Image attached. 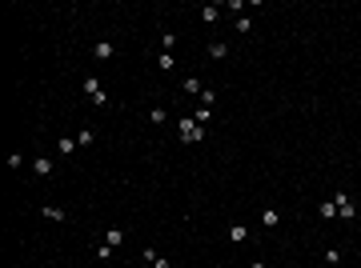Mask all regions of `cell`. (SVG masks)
<instances>
[{"label": "cell", "mask_w": 361, "mask_h": 268, "mask_svg": "<svg viewBox=\"0 0 361 268\" xmlns=\"http://www.w3.org/2000/svg\"><path fill=\"white\" fill-rule=\"evenodd\" d=\"M33 172H36V176H52V160H48V156H36Z\"/></svg>", "instance_id": "52a82bcc"}, {"label": "cell", "mask_w": 361, "mask_h": 268, "mask_svg": "<svg viewBox=\"0 0 361 268\" xmlns=\"http://www.w3.org/2000/svg\"><path fill=\"white\" fill-rule=\"evenodd\" d=\"M325 264H341V248H325Z\"/></svg>", "instance_id": "e0dca14e"}, {"label": "cell", "mask_w": 361, "mask_h": 268, "mask_svg": "<svg viewBox=\"0 0 361 268\" xmlns=\"http://www.w3.org/2000/svg\"><path fill=\"white\" fill-rule=\"evenodd\" d=\"M180 140H185V144L205 140V124H197V120H180Z\"/></svg>", "instance_id": "7a4b0ae2"}, {"label": "cell", "mask_w": 361, "mask_h": 268, "mask_svg": "<svg viewBox=\"0 0 361 268\" xmlns=\"http://www.w3.org/2000/svg\"><path fill=\"white\" fill-rule=\"evenodd\" d=\"M40 216H44V220H52V224H60V220H65V208H52V204H40Z\"/></svg>", "instance_id": "277c9868"}, {"label": "cell", "mask_w": 361, "mask_h": 268, "mask_svg": "<svg viewBox=\"0 0 361 268\" xmlns=\"http://www.w3.org/2000/svg\"><path fill=\"white\" fill-rule=\"evenodd\" d=\"M249 268H265V264H261V260H253V264H249Z\"/></svg>", "instance_id": "d6986e66"}, {"label": "cell", "mask_w": 361, "mask_h": 268, "mask_svg": "<svg viewBox=\"0 0 361 268\" xmlns=\"http://www.w3.org/2000/svg\"><path fill=\"white\" fill-rule=\"evenodd\" d=\"M185 92H189V96H201L205 88H201V80H197V76H185Z\"/></svg>", "instance_id": "8fae6325"}, {"label": "cell", "mask_w": 361, "mask_h": 268, "mask_svg": "<svg viewBox=\"0 0 361 268\" xmlns=\"http://www.w3.org/2000/svg\"><path fill=\"white\" fill-rule=\"evenodd\" d=\"M112 52H116L112 44H97V48H93V56H97V60H108V56H112Z\"/></svg>", "instance_id": "9a60e30c"}, {"label": "cell", "mask_w": 361, "mask_h": 268, "mask_svg": "<svg viewBox=\"0 0 361 268\" xmlns=\"http://www.w3.org/2000/svg\"><path fill=\"white\" fill-rule=\"evenodd\" d=\"M209 56H213V60H225V56H229V44L213 40V44H209Z\"/></svg>", "instance_id": "ba28073f"}, {"label": "cell", "mask_w": 361, "mask_h": 268, "mask_svg": "<svg viewBox=\"0 0 361 268\" xmlns=\"http://www.w3.org/2000/svg\"><path fill=\"white\" fill-rule=\"evenodd\" d=\"M76 144H80V148H88V144H97V132H93V128H80Z\"/></svg>", "instance_id": "7c38bea8"}, {"label": "cell", "mask_w": 361, "mask_h": 268, "mask_svg": "<svg viewBox=\"0 0 361 268\" xmlns=\"http://www.w3.org/2000/svg\"><path fill=\"white\" fill-rule=\"evenodd\" d=\"M153 268H169V260H165V256H157V260H153Z\"/></svg>", "instance_id": "ac0fdd59"}, {"label": "cell", "mask_w": 361, "mask_h": 268, "mask_svg": "<svg viewBox=\"0 0 361 268\" xmlns=\"http://www.w3.org/2000/svg\"><path fill=\"white\" fill-rule=\"evenodd\" d=\"M72 148H76V140H72V136H65V140H56V152H60V156H72Z\"/></svg>", "instance_id": "30bf717a"}, {"label": "cell", "mask_w": 361, "mask_h": 268, "mask_svg": "<svg viewBox=\"0 0 361 268\" xmlns=\"http://www.w3.org/2000/svg\"><path fill=\"white\" fill-rule=\"evenodd\" d=\"M157 64H161L165 72H173V68H177V60H173V52H161V56H157Z\"/></svg>", "instance_id": "5bb4252c"}, {"label": "cell", "mask_w": 361, "mask_h": 268, "mask_svg": "<svg viewBox=\"0 0 361 268\" xmlns=\"http://www.w3.org/2000/svg\"><path fill=\"white\" fill-rule=\"evenodd\" d=\"M261 224H265V228H277V224H281V212H277V208H265V212H261Z\"/></svg>", "instance_id": "5b68a950"}, {"label": "cell", "mask_w": 361, "mask_h": 268, "mask_svg": "<svg viewBox=\"0 0 361 268\" xmlns=\"http://www.w3.org/2000/svg\"><path fill=\"white\" fill-rule=\"evenodd\" d=\"M84 92L93 96V104H97V108H108V92L101 88V80H97V76H84Z\"/></svg>", "instance_id": "6da1fadb"}, {"label": "cell", "mask_w": 361, "mask_h": 268, "mask_svg": "<svg viewBox=\"0 0 361 268\" xmlns=\"http://www.w3.org/2000/svg\"><path fill=\"white\" fill-rule=\"evenodd\" d=\"M333 204H337V216H345V220H353V216H357V204H349V196H345V192H337V196H333Z\"/></svg>", "instance_id": "3957f363"}, {"label": "cell", "mask_w": 361, "mask_h": 268, "mask_svg": "<svg viewBox=\"0 0 361 268\" xmlns=\"http://www.w3.org/2000/svg\"><path fill=\"white\" fill-rule=\"evenodd\" d=\"M317 212H321V216H325V220H333V216H337V204H333V200H325V204H321V208H317Z\"/></svg>", "instance_id": "2e32d148"}, {"label": "cell", "mask_w": 361, "mask_h": 268, "mask_svg": "<svg viewBox=\"0 0 361 268\" xmlns=\"http://www.w3.org/2000/svg\"><path fill=\"white\" fill-rule=\"evenodd\" d=\"M201 20H205V24H213V20H221V8H217V4H205V8H201Z\"/></svg>", "instance_id": "9c48e42d"}, {"label": "cell", "mask_w": 361, "mask_h": 268, "mask_svg": "<svg viewBox=\"0 0 361 268\" xmlns=\"http://www.w3.org/2000/svg\"><path fill=\"white\" fill-rule=\"evenodd\" d=\"M105 244H108V248H120V244H125V232H120V228H108V232H105Z\"/></svg>", "instance_id": "8992f818"}, {"label": "cell", "mask_w": 361, "mask_h": 268, "mask_svg": "<svg viewBox=\"0 0 361 268\" xmlns=\"http://www.w3.org/2000/svg\"><path fill=\"white\" fill-rule=\"evenodd\" d=\"M229 236H233V244H241V240H249V232H245V224H233V228H229Z\"/></svg>", "instance_id": "4fadbf2b"}]
</instances>
